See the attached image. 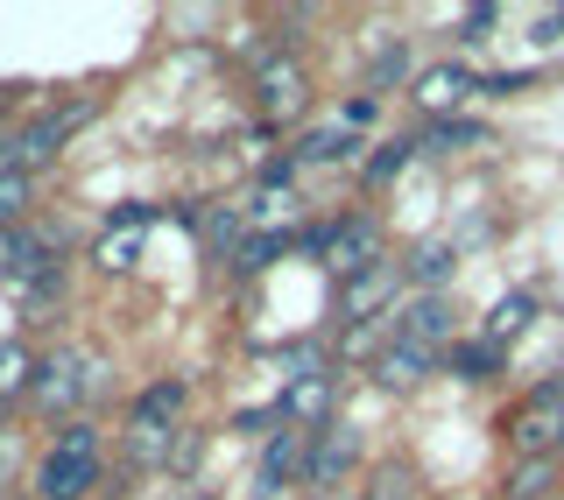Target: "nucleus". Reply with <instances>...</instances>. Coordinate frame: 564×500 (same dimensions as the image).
Listing matches in <instances>:
<instances>
[{"mask_svg":"<svg viewBox=\"0 0 564 500\" xmlns=\"http://www.w3.org/2000/svg\"><path fill=\"white\" fill-rule=\"evenodd\" d=\"M557 458H564V444H557Z\"/></svg>","mask_w":564,"mask_h":500,"instance_id":"40","label":"nucleus"},{"mask_svg":"<svg viewBox=\"0 0 564 500\" xmlns=\"http://www.w3.org/2000/svg\"><path fill=\"white\" fill-rule=\"evenodd\" d=\"M93 360H78V352H57V360H43L35 367V402L50 409V416H70V402H85L93 395Z\"/></svg>","mask_w":564,"mask_h":500,"instance_id":"5","label":"nucleus"},{"mask_svg":"<svg viewBox=\"0 0 564 500\" xmlns=\"http://www.w3.org/2000/svg\"><path fill=\"white\" fill-rule=\"evenodd\" d=\"M198 458H205V437H198V431H176V444H170V472H198Z\"/></svg>","mask_w":564,"mask_h":500,"instance_id":"31","label":"nucleus"},{"mask_svg":"<svg viewBox=\"0 0 564 500\" xmlns=\"http://www.w3.org/2000/svg\"><path fill=\"white\" fill-rule=\"evenodd\" d=\"M8 416H14V402H0V431H8Z\"/></svg>","mask_w":564,"mask_h":500,"instance_id":"39","label":"nucleus"},{"mask_svg":"<svg viewBox=\"0 0 564 500\" xmlns=\"http://www.w3.org/2000/svg\"><path fill=\"white\" fill-rule=\"evenodd\" d=\"M332 409V373H311V381H290V395H282V416L304 423V431H317Z\"/></svg>","mask_w":564,"mask_h":500,"instance_id":"16","label":"nucleus"},{"mask_svg":"<svg viewBox=\"0 0 564 500\" xmlns=\"http://www.w3.org/2000/svg\"><path fill=\"white\" fill-rule=\"evenodd\" d=\"M50 268H57V261H50V240L43 233H29V226H0V290L29 296Z\"/></svg>","mask_w":564,"mask_h":500,"instance_id":"3","label":"nucleus"},{"mask_svg":"<svg viewBox=\"0 0 564 500\" xmlns=\"http://www.w3.org/2000/svg\"><path fill=\"white\" fill-rule=\"evenodd\" d=\"M29 170H8L0 176V226H22V211H29Z\"/></svg>","mask_w":564,"mask_h":500,"instance_id":"25","label":"nucleus"},{"mask_svg":"<svg viewBox=\"0 0 564 500\" xmlns=\"http://www.w3.org/2000/svg\"><path fill=\"white\" fill-rule=\"evenodd\" d=\"M458 29H466V43H480V35L494 29V8H473V14H466V22H458Z\"/></svg>","mask_w":564,"mask_h":500,"instance_id":"36","label":"nucleus"},{"mask_svg":"<svg viewBox=\"0 0 564 500\" xmlns=\"http://www.w3.org/2000/svg\"><path fill=\"white\" fill-rule=\"evenodd\" d=\"M402 70H410V57H395V50H388V57L375 64V85H395V78H402Z\"/></svg>","mask_w":564,"mask_h":500,"instance_id":"37","label":"nucleus"},{"mask_svg":"<svg viewBox=\"0 0 564 500\" xmlns=\"http://www.w3.org/2000/svg\"><path fill=\"white\" fill-rule=\"evenodd\" d=\"M311 444H317V431H304V423L275 431V437H269V458H261L254 493H282L290 479H304V466H311Z\"/></svg>","mask_w":564,"mask_h":500,"instance_id":"7","label":"nucleus"},{"mask_svg":"<svg viewBox=\"0 0 564 500\" xmlns=\"http://www.w3.org/2000/svg\"><path fill=\"white\" fill-rule=\"evenodd\" d=\"M508 437H516L522 458H551L564 444V381H543L516 416H508Z\"/></svg>","mask_w":564,"mask_h":500,"instance_id":"1","label":"nucleus"},{"mask_svg":"<svg viewBox=\"0 0 564 500\" xmlns=\"http://www.w3.org/2000/svg\"><path fill=\"white\" fill-rule=\"evenodd\" d=\"M290 191H282V184H269V191H261V198L254 205H247V226H254V219H290Z\"/></svg>","mask_w":564,"mask_h":500,"instance_id":"28","label":"nucleus"},{"mask_svg":"<svg viewBox=\"0 0 564 500\" xmlns=\"http://www.w3.org/2000/svg\"><path fill=\"white\" fill-rule=\"evenodd\" d=\"M240 240H247V205H212V211H205V247L234 261Z\"/></svg>","mask_w":564,"mask_h":500,"instance_id":"19","label":"nucleus"},{"mask_svg":"<svg viewBox=\"0 0 564 500\" xmlns=\"http://www.w3.org/2000/svg\"><path fill=\"white\" fill-rule=\"evenodd\" d=\"M452 268H458V247L452 240H416L410 247V268H402V275H410V282H423V290H445V282H452Z\"/></svg>","mask_w":564,"mask_h":500,"instance_id":"14","label":"nucleus"},{"mask_svg":"<svg viewBox=\"0 0 564 500\" xmlns=\"http://www.w3.org/2000/svg\"><path fill=\"white\" fill-rule=\"evenodd\" d=\"M352 352H375V360H381V346H375V325H346V360H352Z\"/></svg>","mask_w":564,"mask_h":500,"instance_id":"33","label":"nucleus"},{"mask_svg":"<svg viewBox=\"0 0 564 500\" xmlns=\"http://www.w3.org/2000/svg\"><path fill=\"white\" fill-rule=\"evenodd\" d=\"M346 149H352V128H346V120H325V128H311L304 141H296V155H304V163H339Z\"/></svg>","mask_w":564,"mask_h":500,"instance_id":"20","label":"nucleus"},{"mask_svg":"<svg viewBox=\"0 0 564 500\" xmlns=\"http://www.w3.org/2000/svg\"><path fill=\"white\" fill-rule=\"evenodd\" d=\"M536 43H564V8H551V14H536Z\"/></svg>","mask_w":564,"mask_h":500,"instance_id":"35","label":"nucleus"},{"mask_svg":"<svg viewBox=\"0 0 564 500\" xmlns=\"http://www.w3.org/2000/svg\"><path fill=\"white\" fill-rule=\"evenodd\" d=\"M22 388H35V360L22 346H0V402H14Z\"/></svg>","mask_w":564,"mask_h":500,"instance_id":"24","label":"nucleus"},{"mask_svg":"<svg viewBox=\"0 0 564 500\" xmlns=\"http://www.w3.org/2000/svg\"><path fill=\"white\" fill-rule=\"evenodd\" d=\"M184 402H191L184 381H155L149 395L134 402V416H155V423H176V431H184Z\"/></svg>","mask_w":564,"mask_h":500,"instance_id":"22","label":"nucleus"},{"mask_svg":"<svg viewBox=\"0 0 564 500\" xmlns=\"http://www.w3.org/2000/svg\"><path fill=\"white\" fill-rule=\"evenodd\" d=\"M466 93H480V78H473L466 64H431V70L416 78V93H410V99L423 106V113H452V106L466 99Z\"/></svg>","mask_w":564,"mask_h":500,"instance_id":"11","label":"nucleus"},{"mask_svg":"<svg viewBox=\"0 0 564 500\" xmlns=\"http://www.w3.org/2000/svg\"><path fill=\"white\" fill-rule=\"evenodd\" d=\"M367 500H416L410 466H381V472H375V487H367Z\"/></svg>","mask_w":564,"mask_h":500,"instance_id":"27","label":"nucleus"},{"mask_svg":"<svg viewBox=\"0 0 564 500\" xmlns=\"http://www.w3.org/2000/svg\"><path fill=\"white\" fill-rule=\"evenodd\" d=\"M529 317H536V296H529V290L501 296V303L487 311V346H508V338H522V331H529Z\"/></svg>","mask_w":564,"mask_h":500,"instance_id":"18","label":"nucleus"},{"mask_svg":"<svg viewBox=\"0 0 564 500\" xmlns=\"http://www.w3.org/2000/svg\"><path fill=\"white\" fill-rule=\"evenodd\" d=\"M352 466H360V437H352V431H317L311 466H304V487L317 500H339L346 479H352Z\"/></svg>","mask_w":564,"mask_h":500,"instance_id":"4","label":"nucleus"},{"mask_svg":"<svg viewBox=\"0 0 564 500\" xmlns=\"http://www.w3.org/2000/svg\"><path fill=\"white\" fill-rule=\"evenodd\" d=\"M93 479H99V458H85V452H50L43 458V472H35V487H43V500H85L93 493Z\"/></svg>","mask_w":564,"mask_h":500,"instance_id":"9","label":"nucleus"},{"mask_svg":"<svg viewBox=\"0 0 564 500\" xmlns=\"http://www.w3.org/2000/svg\"><path fill=\"white\" fill-rule=\"evenodd\" d=\"M395 290H402V261H375L367 275H352V282H346L339 317H346V325H375L388 303H395Z\"/></svg>","mask_w":564,"mask_h":500,"instance_id":"6","label":"nucleus"},{"mask_svg":"<svg viewBox=\"0 0 564 500\" xmlns=\"http://www.w3.org/2000/svg\"><path fill=\"white\" fill-rule=\"evenodd\" d=\"M275 416H282V402H275V409H240V416H234V431H269Z\"/></svg>","mask_w":564,"mask_h":500,"instance_id":"34","label":"nucleus"},{"mask_svg":"<svg viewBox=\"0 0 564 500\" xmlns=\"http://www.w3.org/2000/svg\"><path fill=\"white\" fill-rule=\"evenodd\" d=\"M402 338L410 346H423V352H437L452 338V303L445 296H416L410 311H402Z\"/></svg>","mask_w":564,"mask_h":500,"instance_id":"13","label":"nucleus"},{"mask_svg":"<svg viewBox=\"0 0 564 500\" xmlns=\"http://www.w3.org/2000/svg\"><path fill=\"white\" fill-rule=\"evenodd\" d=\"M473 141H480L473 120H437V128H431V149H473Z\"/></svg>","mask_w":564,"mask_h":500,"instance_id":"29","label":"nucleus"},{"mask_svg":"<svg viewBox=\"0 0 564 500\" xmlns=\"http://www.w3.org/2000/svg\"><path fill=\"white\" fill-rule=\"evenodd\" d=\"M85 120H93V99H78V106H57V113H43V120H35V128H29L22 141H14V163H29V170H35V163H50V155H57L64 141L85 128Z\"/></svg>","mask_w":564,"mask_h":500,"instance_id":"8","label":"nucleus"},{"mask_svg":"<svg viewBox=\"0 0 564 500\" xmlns=\"http://www.w3.org/2000/svg\"><path fill=\"white\" fill-rule=\"evenodd\" d=\"M155 219V205H120L113 211V226H106V240H99V268H134L141 261V226Z\"/></svg>","mask_w":564,"mask_h":500,"instance_id":"10","label":"nucleus"},{"mask_svg":"<svg viewBox=\"0 0 564 500\" xmlns=\"http://www.w3.org/2000/svg\"><path fill=\"white\" fill-rule=\"evenodd\" d=\"M14 458H22V437H14V431H0V479L14 472Z\"/></svg>","mask_w":564,"mask_h":500,"instance_id":"38","label":"nucleus"},{"mask_svg":"<svg viewBox=\"0 0 564 500\" xmlns=\"http://www.w3.org/2000/svg\"><path fill=\"white\" fill-rule=\"evenodd\" d=\"M64 452H85V458H99V431H85V423H70V431L57 437Z\"/></svg>","mask_w":564,"mask_h":500,"instance_id":"32","label":"nucleus"},{"mask_svg":"<svg viewBox=\"0 0 564 500\" xmlns=\"http://www.w3.org/2000/svg\"><path fill=\"white\" fill-rule=\"evenodd\" d=\"M275 254H282V233H254V240H240L234 268H240V275H261V268H269Z\"/></svg>","mask_w":564,"mask_h":500,"instance_id":"26","label":"nucleus"},{"mask_svg":"<svg viewBox=\"0 0 564 500\" xmlns=\"http://www.w3.org/2000/svg\"><path fill=\"white\" fill-rule=\"evenodd\" d=\"M551 487H557L551 458H522V466L508 472V500H551Z\"/></svg>","mask_w":564,"mask_h":500,"instance_id":"21","label":"nucleus"},{"mask_svg":"<svg viewBox=\"0 0 564 500\" xmlns=\"http://www.w3.org/2000/svg\"><path fill=\"white\" fill-rule=\"evenodd\" d=\"M423 373H431V352H423V346H410V338L381 346V360H375V381H381V388H416Z\"/></svg>","mask_w":564,"mask_h":500,"instance_id":"15","label":"nucleus"},{"mask_svg":"<svg viewBox=\"0 0 564 500\" xmlns=\"http://www.w3.org/2000/svg\"><path fill=\"white\" fill-rule=\"evenodd\" d=\"M494 367H501V346H487V338H473V346L458 338V346H452V373H458V381H487Z\"/></svg>","mask_w":564,"mask_h":500,"instance_id":"23","label":"nucleus"},{"mask_svg":"<svg viewBox=\"0 0 564 500\" xmlns=\"http://www.w3.org/2000/svg\"><path fill=\"white\" fill-rule=\"evenodd\" d=\"M410 155H416V141H388V149L375 155V163H367V176H375V184H388V176H395L402 163H410Z\"/></svg>","mask_w":564,"mask_h":500,"instance_id":"30","label":"nucleus"},{"mask_svg":"<svg viewBox=\"0 0 564 500\" xmlns=\"http://www.w3.org/2000/svg\"><path fill=\"white\" fill-rule=\"evenodd\" d=\"M311 247H317V261H325L332 275L352 282V275H367V268L381 261V226L375 219H339L332 233H317Z\"/></svg>","mask_w":564,"mask_h":500,"instance_id":"2","label":"nucleus"},{"mask_svg":"<svg viewBox=\"0 0 564 500\" xmlns=\"http://www.w3.org/2000/svg\"><path fill=\"white\" fill-rule=\"evenodd\" d=\"M198 500H205V493H198Z\"/></svg>","mask_w":564,"mask_h":500,"instance_id":"41","label":"nucleus"},{"mask_svg":"<svg viewBox=\"0 0 564 500\" xmlns=\"http://www.w3.org/2000/svg\"><path fill=\"white\" fill-rule=\"evenodd\" d=\"M170 444H176V423L128 416V444H120V466H134V472H149V466H170Z\"/></svg>","mask_w":564,"mask_h":500,"instance_id":"12","label":"nucleus"},{"mask_svg":"<svg viewBox=\"0 0 564 500\" xmlns=\"http://www.w3.org/2000/svg\"><path fill=\"white\" fill-rule=\"evenodd\" d=\"M296 99H304V70H296V57H269L261 64V106H269V113H290Z\"/></svg>","mask_w":564,"mask_h":500,"instance_id":"17","label":"nucleus"}]
</instances>
